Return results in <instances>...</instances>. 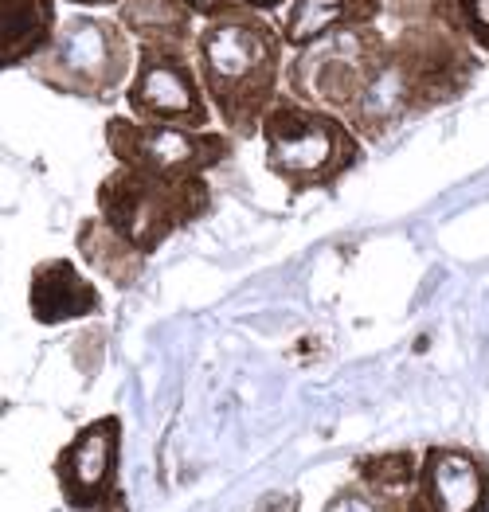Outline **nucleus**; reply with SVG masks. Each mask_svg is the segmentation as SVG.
<instances>
[{
	"instance_id": "obj_1",
	"label": "nucleus",
	"mask_w": 489,
	"mask_h": 512,
	"mask_svg": "<svg viewBox=\"0 0 489 512\" xmlns=\"http://www.w3.org/2000/svg\"><path fill=\"white\" fill-rule=\"evenodd\" d=\"M478 79V51L439 20H407L388 55L356 106L345 114V126L360 141H380L388 129L407 118H423L446 102L462 98Z\"/></svg>"
},
{
	"instance_id": "obj_2",
	"label": "nucleus",
	"mask_w": 489,
	"mask_h": 512,
	"mask_svg": "<svg viewBox=\"0 0 489 512\" xmlns=\"http://www.w3.org/2000/svg\"><path fill=\"white\" fill-rule=\"evenodd\" d=\"M282 36L263 12L223 8L192 40V63L208 106L235 141L259 137V122L282 94Z\"/></svg>"
},
{
	"instance_id": "obj_3",
	"label": "nucleus",
	"mask_w": 489,
	"mask_h": 512,
	"mask_svg": "<svg viewBox=\"0 0 489 512\" xmlns=\"http://www.w3.org/2000/svg\"><path fill=\"white\" fill-rule=\"evenodd\" d=\"M270 176H278L294 196L333 188L341 176L364 161V141L345 126V118L278 94L259 122Z\"/></svg>"
},
{
	"instance_id": "obj_4",
	"label": "nucleus",
	"mask_w": 489,
	"mask_h": 512,
	"mask_svg": "<svg viewBox=\"0 0 489 512\" xmlns=\"http://www.w3.org/2000/svg\"><path fill=\"white\" fill-rule=\"evenodd\" d=\"M98 215L137 255L153 258L173 235L212 212V184L204 176H157L114 165L94 192Z\"/></svg>"
},
{
	"instance_id": "obj_5",
	"label": "nucleus",
	"mask_w": 489,
	"mask_h": 512,
	"mask_svg": "<svg viewBox=\"0 0 489 512\" xmlns=\"http://www.w3.org/2000/svg\"><path fill=\"white\" fill-rule=\"evenodd\" d=\"M134 55V40L118 20L98 12H75L59 20L51 43L28 63V71L36 83L55 94L106 102L130 83Z\"/></svg>"
},
{
	"instance_id": "obj_6",
	"label": "nucleus",
	"mask_w": 489,
	"mask_h": 512,
	"mask_svg": "<svg viewBox=\"0 0 489 512\" xmlns=\"http://www.w3.org/2000/svg\"><path fill=\"white\" fill-rule=\"evenodd\" d=\"M384 55L388 36L376 24L337 28L310 47H298V55L286 67V94L345 118L364 94V86L372 83V75L380 71Z\"/></svg>"
},
{
	"instance_id": "obj_7",
	"label": "nucleus",
	"mask_w": 489,
	"mask_h": 512,
	"mask_svg": "<svg viewBox=\"0 0 489 512\" xmlns=\"http://www.w3.org/2000/svg\"><path fill=\"white\" fill-rule=\"evenodd\" d=\"M102 137H106L114 165H130V169L157 172V176H208L235 153L231 133L157 126V122H137L122 114L106 118Z\"/></svg>"
},
{
	"instance_id": "obj_8",
	"label": "nucleus",
	"mask_w": 489,
	"mask_h": 512,
	"mask_svg": "<svg viewBox=\"0 0 489 512\" xmlns=\"http://www.w3.org/2000/svg\"><path fill=\"white\" fill-rule=\"evenodd\" d=\"M126 106L130 118L157 126L208 129L212 122V106L196 75L192 51L180 47H137Z\"/></svg>"
},
{
	"instance_id": "obj_9",
	"label": "nucleus",
	"mask_w": 489,
	"mask_h": 512,
	"mask_svg": "<svg viewBox=\"0 0 489 512\" xmlns=\"http://www.w3.org/2000/svg\"><path fill=\"white\" fill-rule=\"evenodd\" d=\"M122 458V419L102 415L75 430V438L55 454L51 473L63 493V505L75 512H94L118 489V462Z\"/></svg>"
},
{
	"instance_id": "obj_10",
	"label": "nucleus",
	"mask_w": 489,
	"mask_h": 512,
	"mask_svg": "<svg viewBox=\"0 0 489 512\" xmlns=\"http://www.w3.org/2000/svg\"><path fill=\"white\" fill-rule=\"evenodd\" d=\"M423 512H489V462L462 446H431L419 458Z\"/></svg>"
},
{
	"instance_id": "obj_11",
	"label": "nucleus",
	"mask_w": 489,
	"mask_h": 512,
	"mask_svg": "<svg viewBox=\"0 0 489 512\" xmlns=\"http://www.w3.org/2000/svg\"><path fill=\"white\" fill-rule=\"evenodd\" d=\"M102 309V294L71 258H44L28 282V313L36 325L55 329L94 317Z\"/></svg>"
},
{
	"instance_id": "obj_12",
	"label": "nucleus",
	"mask_w": 489,
	"mask_h": 512,
	"mask_svg": "<svg viewBox=\"0 0 489 512\" xmlns=\"http://www.w3.org/2000/svg\"><path fill=\"white\" fill-rule=\"evenodd\" d=\"M384 12V0H286L282 16V47H310L313 40L353 28V24H376Z\"/></svg>"
},
{
	"instance_id": "obj_13",
	"label": "nucleus",
	"mask_w": 489,
	"mask_h": 512,
	"mask_svg": "<svg viewBox=\"0 0 489 512\" xmlns=\"http://www.w3.org/2000/svg\"><path fill=\"white\" fill-rule=\"evenodd\" d=\"M59 28V0H0V75L28 67Z\"/></svg>"
},
{
	"instance_id": "obj_14",
	"label": "nucleus",
	"mask_w": 489,
	"mask_h": 512,
	"mask_svg": "<svg viewBox=\"0 0 489 512\" xmlns=\"http://www.w3.org/2000/svg\"><path fill=\"white\" fill-rule=\"evenodd\" d=\"M118 24L137 47H180L192 51L196 40V16L184 8V0H118Z\"/></svg>"
},
{
	"instance_id": "obj_15",
	"label": "nucleus",
	"mask_w": 489,
	"mask_h": 512,
	"mask_svg": "<svg viewBox=\"0 0 489 512\" xmlns=\"http://www.w3.org/2000/svg\"><path fill=\"white\" fill-rule=\"evenodd\" d=\"M75 247H79V258L87 262L90 270L102 274V278H106L110 286H118V290H130L137 278L145 274V262H149L145 255H137L118 231H110L98 212L87 215V219L79 223Z\"/></svg>"
},
{
	"instance_id": "obj_16",
	"label": "nucleus",
	"mask_w": 489,
	"mask_h": 512,
	"mask_svg": "<svg viewBox=\"0 0 489 512\" xmlns=\"http://www.w3.org/2000/svg\"><path fill=\"white\" fill-rule=\"evenodd\" d=\"M419 477V454L411 450H388V454H364L356 458L353 481L364 485L376 497H392V493H407Z\"/></svg>"
},
{
	"instance_id": "obj_17",
	"label": "nucleus",
	"mask_w": 489,
	"mask_h": 512,
	"mask_svg": "<svg viewBox=\"0 0 489 512\" xmlns=\"http://www.w3.org/2000/svg\"><path fill=\"white\" fill-rule=\"evenodd\" d=\"M431 20L458 32L474 51H489V0H431Z\"/></svg>"
},
{
	"instance_id": "obj_18",
	"label": "nucleus",
	"mask_w": 489,
	"mask_h": 512,
	"mask_svg": "<svg viewBox=\"0 0 489 512\" xmlns=\"http://www.w3.org/2000/svg\"><path fill=\"white\" fill-rule=\"evenodd\" d=\"M396 497L400 493H392V497H376V493H368L364 485H341L333 497H329V505L325 512H396Z\"/></svg>"
},
{
	"instance_id": "obj_19",
	"label": "nucleus",
	"mask_w": 489,
	"mask_h": 512,
	"mask_svg": "<svg viewBox=\"0 0 489 512\" xmlns=\"http://www.w3.org/2000/svg\"><path fill=\"white\" fill-rule=\"evenodd\" d=\"M184 8L196 20H212V16H220L223 8H231V0H184Z\"/></svg>"
},
{
	"instance_id": "obj_20",
	"label": "nucleus",
	"mask_w": 489,
	"mask_h": 512,
	"mask_svg": "<svg viewBox=\"0 0 489 512\" xmlns=\"http://www.w3.org/2000/svg\"><path fill=\"white\" fill-rule=\"evenodd\" d=\"M94 512H130V497H126V489L118 485V489H114V493H110V497H106Z\"/></svg>"
},
{
	"instance_id": "obj_21",
	"label": "nucleus",
	"mask_w": 489,
	"mask_h": 512,
	"mask_svg": "<svg viewBox=\"0 0 489 512\" xmlns=\"http://www.w3.org/2000/svg\"><path fill=\"white\" fill-rule=\"evenodd\" d=\"M231 4H239V8H251V12H274V8H286V0H231Z\"/></svg>"
},
{
	"instance_id": "obj_22",
	"label": "nucleus",
	"mask_w": 489,
	"mask_h": 512,
	"mask_svg": "<svg viewBox=\"0 0 489 512\" xmlns=\"http://www.w3.org/2000/svg\"><path fill=\"white\" fill-rule=\"evenodd\" d=\"M67 4H75V8H114V4H118V0H67Z\"/></svg>"
}]
</instances>
